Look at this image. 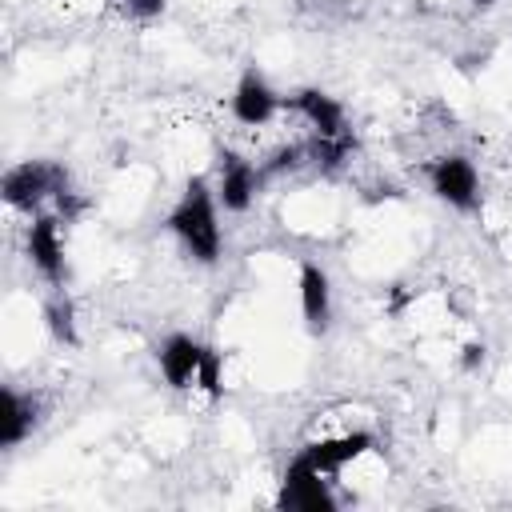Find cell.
Instances as JSON below:
<instances>
[{"label":"cell","mask_w":512,"mask_h":512,"mask_svg":"<svg viewBox=\"0 0 512 512\" xmlns=\"http://www.w3.org/2000/svg\"><path fill=\"white\" fill-rule=\"evenodd\" d=\"M36 424H40V396L20 392V388H4L0 392V448L24 444Z\"/></svg>","instance_id":"obj_12"},{"label":"cell","mask_w":512,"mask_h":512,"mask_svg":"<svg viewBox=\"0 0 512 512\" xmlns=\"http://www.w3.org/2000/svg\"><path fill=\"white\" fill-rule=\"evenodd\" d=\"M284 112V96L264 80V72L244 68L236 88H232V116L248 128H264L268 120H276Z\"/></svg>","instance_id":"obj_7"},{"label":"cell","mask_w":512,"mask_h":512,"mask_svg":"<svg viewBox=\"0 0 512 512\" xmlns=\"http://www.w3.org/2000/svg\"><path fill=\"white\" fill-rule=\"evenodd\" d=\"M60 212H36L28 220L24 232V252L32 260V268L40 272V280L48 288H64L68 276V260H64V232H60Z\"/></svg>","instance_id":"obj_4"},{"label":"cell","mask_w":512,"mask_h":512,"mask_svg":"<svg viewBox=\"0 0 512 512\" xmlns=\"http://www.w3.org/2000/svg\"><path fill=\"white\" fill-rule=\"evenodd\" d=\"M44 328H48V336H52L56 344H68V348L80 344V332H76V304L68 300L64 288H56V292L44 300Z\"/></svg>","instance_id":"obj_13"},{"label":"cell","mask_w":512,"mask_h":512,"mask_svg":"<svg viewBox=\"0 0 512 512\" xmlns=\"http://www.w3.org/2000/svg\"><path fill=\"white\" fill-rule=\"evenodd\" d=\"M368 452H376V436H372L368 428H352V432L320 436V440H308V444L300 448V456H304L312 468H320L324 476H336V472H344L348 464L364 460Z\"/></svg>","instance_id":"obj_6"},{"label":"cell","mask_w":512,"mask_h":512,"mask_svg":"<svg viewBox=\"0 0 512 512\" xmlns=\"http://www.w3.org/2000/svg\"><path fill=\"white\" fill-rule=\"evenodd\" d=\"M280 508L288 512H336V492H332V476H324L320 468H312L300 452L292 456L284 480H280Z\"/></svg>","instance_id":"obj_5"},{"label":"cell","mask_w":512,"mask_h":512,"mask_svg":"<svg viewBox=\"0 0 512 512\" xmlns=\"http://www.w3.org/2000/svg\"><path fill=\"white\" fill-rule=\"evenodd\" d=\"M296 296H300V316H304V328L312 336H324L328 324H332V280L320 264L304 260L300 264V276H296Z\"/></svg>","instance_id":"obj_10"},{"label":"cell","mask_w":512,"mask_h":512,"mask_svg":"<svg viewBox=\"0 0 512 512\" xmlns=\"http://www.w3.org/2000/svg\"><path fill=\"white\" fill-rule=\"evenodd\" d=\"M68 192H72L68 168L56 164V160H20V164H12V168L4 172V180H0L4 204H8L12 212H28V216L44 212L48 200L60 204Z\"/></svg>","instance_id":"obj_2"},{"label":"cell","mask_w":512,"mask_h":512,"mask_svg":"<svg viewBox=\"0 0 512 512\" xmlns=\"http://www.w3.org/2000/svg\"><path fill=\"white\" fill-rule=\"evenodd\" d=\"M428 188H432L436 200H444L456 212H476L480 208V172L460 152L436 156L428 164Z\"/></svg>","instance_id":"obj_3"},{"label":"cell","mask_w":512,"mask_h":512,"mask_svg":"<svg viewBox=\"0 0 512 512\" xmlns=\"http://www.w3.org/2000/svg\"><path fill=\"white\" fill-rule=\"evenodd\" d=\"M164 4H168V0H124V16H132V20H152V16L164 12Z\"/></svg>","instance_id":"obj_15"},{"label":"cell","mask_w":512,"mask_h":512,"mask_svg":"<svg viewBox=\"0 0 512 512\" xmlns=\"http://www.w3.org/2000/svg\"><path fill=\"white\" fill-rule=\"evenodd\" d=\"M472 4H476V8H492L496 0H472Z\"/></svg>","instance_id":"obj_17"},{"label":"cell","mask_w":512,"mask_h":512,"mask_svg":"<svg viewBox=\"0 0 512 512\" xmlns=\"http://www.w3.org/2000/svg\"><path fill=\"white\" fill-rule=\"evenodd\" d=\"M164 228L180 240V248L196 260V264H216L220 260V200L216 188L204 176H192L180 192V200L172 204Z\"/></svg>","instance_id":"obj_1"},{"label":"cell","mask_w":512,"mask_h":512,"mask_svg":"<svg viewBox=\"0 0 512 512\" xmlns=\"http://www.w3.org/2000/svg\"><path fill=\"white\" fill-rule=\"evenodd\" d=\"M260 184H264V176L252 160H244L236 152H220V160H216V200H220L224 212H248Z\"/></svg>","instance_id":"obj_8"},{"label":"cell","mask_w":512,"mask_h":512,"mask_svg":"<svg viewBox=\"0 0 512 512\" xmlns=\"http://www.w3.org/2000/svg\"><path fill=\"white\" fill-rule=\"evenodd\" d=\"M284 108L296 112L312 136H328V140H340V136H352L348 132V120H344V104L320 88H300L292 96H284Z\"/></svg>","instance_id":"obj_9"},{"label":"cell","mask_w":512,"mask_h":512,"mask_svg":"<svg viewBox=\"0 0 512 512\" xmlns=\"http://www.w3.org/2000/svg\"><path fill=\"white\" fill-rule=\"evenodd\" d=\"M480 364H484V344H476V340L464 344V348H460V368H464V372H476Z\"/></svg>","instance_id":"obj_16"},{"label":"cell","mask_w":512,"mask_h":512,"mask_svg":"<svg viewBox=\"0 0 512 512\" xmlns=\"http://www.w3.org/2000/svg\"><path fill=\"white\" fill-rule=\"evenodd\" d=\"M200 356H204V344L188 332H172L160 340L156 348V364H160V376L168 380V388H196V368H200Z\"/></svg>","instance_id":"obj_11"},{"label":"cell","mask_w":512,"mask_h":512,"mask_svg":"<svg viewBox=\"0 0 512 512\" xmlns=\"http://www.w3.org/2000/svg\"><path fill=\"white\" fill-rule=\"evenodd\" d=\"M196 388H200L204 396H212V400L224 392V360H220V352L208 348V344H204V356H200V368H196Z\"/></svg>","instance_id":"obj_14"}]
</instances>
